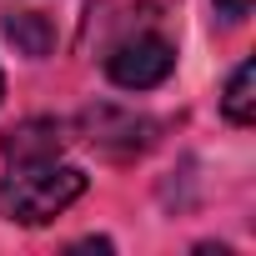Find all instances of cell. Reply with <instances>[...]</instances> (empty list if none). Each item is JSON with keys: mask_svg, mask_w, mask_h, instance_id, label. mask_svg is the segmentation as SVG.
Returning <instances> with one entry per match:
<instances>
[{"mask_svg": "<svg viewBox=\"0 0 256 256\" xmlns=\"http://www.w3.org/2000/svg\"><path fill=\"white\" fill-rule=\"evenodd\" d=\"M80 196H86V171L80 166H60V161L20 166L0 181V216L20 221V226H40Z\"/></svg>", "mask_w": 256, "mask_h": 256, "instance_id": "obj_1", "label": "cell"}, {"mask_svg": "<svg viewBox=\"0 0 256 256\" xmlns=\"http://www.w3.org/2000/svg\"><path fill=\"white\" fill-rule=\"evenodd\" d=\"M100 60H106L110 86H120V90H156V86L176 70V46H171L161 30L141 26V30H131V36L110 40V46L100 50Z\"/></svg>", "mask_w": 256, "mask_h": 256, "instance_id": "obj_2", "label": "cell"}, {"mask_svg": "<svg viewBox=\"0 0 256 256\" xmlns=\"http://www.w3.org/2000/svg\"><path fill=\"white\" fill-rule=\"evenodd\" d=\"M80 131L106 156H141L156 141V120H146L136 110H120V106H90L80 116Z\"/></svg>", "mask_w": 256, "mask_h": 256, "instance_id": "obj_3", "label": "cell"}, {"mask_svg": "<svg viewBox=\"0 0 256 256\" xmlns=\"http://www.w3.org/2000/svg\"><path fill=\"white\" fill-rule=\"evenodd\" d=\"M60 151H66V126H60V120H46V116L0 131V161H6L10 171H20V166H46V161H56Z\"/></svg>", "mask_w": 256, "mask_h": 256, "instance_id": "obj_4", "label": "cell"}, {"mask_svg": "<svg viewBox=\"0 0 256 256\" xmlns=\"http://www.w3.org/2000/svg\"><path fill=\"white\" fill-rule=\"evenodd\" d=\"M161 6H166V0H90V40L106 50L110 40L151 26L161 16Z\"/></svg>", "mask_w": 256, "mask_h": 256, "instance_id": "obj_5", "label": "cell"}, {"mask_svg": "<svg viewBox=\"0 0 256 256\" xmlns=\"http://www.w3.org/2000/svg\"><path fill=\"white\" fill-rule=\"evenodd\" d=\"M6 40H10L20 56L40 60V56L56 50V26H50L46 16H36V10H10V16H6Z\"/></svg>", "mask_w": 256, "mask_h": 256, "instance_id": "obj_6", "label": "cell"}, {"mask_svg": "<svg viewBox=\"0 0 256 256\" xmlns=\"http://www.w3.org/2000/svg\"><path fill=\"white\" fill-rule=\"evenodd\" d=\"M221 110L231 126H251L256 120V60H241L226 80V96H221Z\"/></svg>", "mask_w": 256, "mask_h": 256, "instance_id": "obj_7", "label": "cell"}, {"mask_svg": "<svg viewBox=\"0 0 256 256\" xmlns=\"http://www.w3.org/2000/svg\"><path fill=\"white\" fill-rule=\"evenodd\" d=\"M216 10H221L226 20H246V16H251V0H216Z\"/></svg>", "mask_w": 256, "mask_h": 256, "instance_id": "obj_8", "label": "cell"}, {"mask_svg": "<svg viewBox=\"0 0 256 256\" xmlns=\"http://www.w3.org/2000/svg\"><path fill=\"white\" fill-rule=\"evenodd\" d=\"M0 96H6V76H0Z\"/></svg>", "mask_w": 256, "mask_h": 256, "instance_id": "obj_9", "label": "cell"}]
</instances>
